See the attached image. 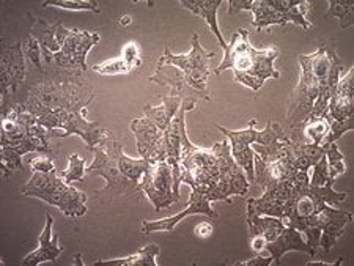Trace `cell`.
Returning a JSON list of instances; mask_svg holds the SVG:
<instances>
[{
    "label": "cell",
    "mask_w": 354,
    "mask_h": 266,
    "mask_svg": "<svg viewBox=\"0 0 354 266\" xmlns=\"http://www.w3.org/2000/svg\"><path fill=\"white\" fill-rule=\"evenodd\" d=\"M82 75L43 66L32 82H24L19 88L15 107L21 106L44 128L81 135L87 150L93 153L95 146L109 139L112 133L98 122L85 118V107L95 99V92Z\"/></svg>",
    "instance_id": "obj_1"
},
{
    "label": "cell",
    "mask_w": 354,
    "mask_h": 266,
    "mask_svg": "<svg viewBox=\"0 0 354 266\" xmlns=\"http://www.w3.org/2000/svg\"><path fill=\"white\" fill-rule=\"evenodd\" d=\"M348 197L346 192H335L333 184L315 186L310 183L309 172L298 171L288 180L265 189L259 199L248 200V219L252 216H274L285 225L302 231L309 220L333 203L339 205Z\"/></svg>",
    "instance_id": "obj_2"
},
{
    "label": "cell",
    "mask_w": 354,
    "mask_h": 266,
    "mask_svg": "<svg viewBox=\"0 0 354 266\" xmlns=\"http://www.w3.org/2000/svg\"><path fill=\"white\" fill-rule=\"evenodd\" d=\"M181 183L192 189L207 192L214 200L230 203V196H245L249 189L248 177L232 156L227 140L216 144L211 150H202L191 144L186 129L181 133Z\"/></svg>",
    "instance_id": "obj_3"
},
{
    "label": "cell",
    "mask_w": 354,
    "mask_h": 266,
    "mask_svg": "<svg viewBox=\"0 0 354 266\" xmlns=\"http://www.w3.org/2000/svg\"><path fill=\"white\" fill-rule=\"evenodd\" d=\"M301 79L288 103L287 120L291 126L299 124L309 115L322 117L328 112L344 61L328 43H322L317 53L301 55Z\"/></svg>",
    "instance_id": "obj_4"
},
{
    "label": "cell",
    "mask_w": 354,
    "mask_h": 266,
    "mask_svg": "<svg viewBox=\"0 0 354 266\" xmlns=\"http://www.w3.org/2000/svg\"><path fill=\"white\" fill-rule=\"evenodd\" d=\"M64 129H49L38 123L32 114L21 106H16L8 115L2 117V135H0V156H2V171L8 177L15 171H26L21 158L26 153H41L53 156L54 151L49 145V139L65 137Z\"/></svg>",
    "instance_id": "obj_5"
},
{
    "label": "cell",
    "mask_w": 354,
    "mask_h": 266,
    "mask_svg": "<svg viewBox=\"0 0 354 266\" xmlns=\"http://www.w3.org/2000/svg\"><path fill=\"white\" fill-rule=\"evenodd\" d=\"M191 53L175 55L165 48L164 55L159 59L156 73L150 77V82L159 86H169L172 93L178 96H194L211 101L207 87V79L211 75L209 59L214 53H207L198 43V33L191 38Z\"/></svg>",
    "instance_id": "obj_6"
},
{
    "label": "cell",
    "mask_w": 354,
    "mask_h": 266,
    "mask_svg": "<svg viewBox=\"0 0 354 266\" xmlns=\"http://www.w3.org/2000/svg\"><path fill=\"white\" fill-rule=\"evenodd\" d=\"M93 155L95 161L85 169V173L100 175L107 183L106 188L96 192L95 197L107 202L131 192H142L139 178L150 169V162L128 158L123 153L122 144L112 139V135L95 146Z\"/></svg>",
    "instance_id": "obj_7"
},
{
    "label": "cell",
    "mask_w": 354,
    "mask_h": 266,
    "mask_svg": "<svg viewBox=\"0 0 354 266\" xmlns=\"http://www.w3.org/2000/svg\"><path fill=\"white\" fill-rule=\"evenodd\" d=\"M277 48H268L257 50L249 44L248 30L239 29L232 37V41L225 49L222 64L213 71L214 75H222L227 70H232L235 79L254 92L263 87L266 79H279V71L274 70V60L277 59Z\"/></svg>",
    "instance_id": "obj_8"
},
{
    "label": "cell",
    "mask_w": 354,
    "mask_h": 266,
    "mask_svg": "<svg viewBox=\"0 0 354 266\" xmlns=\"http://www.w3.org/2000/svg\"><path fill=\"white\" fill-rule=\"evenodd\" d=\"M64 175L57 171L35 172L28 181L22 194L26 197H37L49 205L57 207L68 218H81L87 213V196L84 192L71 188L62 180Z\"/></svg>",
    "instance_id": "obj_9"
},
{
    "label": "cell",
    "mask_w": 354,
    "mask_h": 266,
    "mask_svg": "<svg viewBox=\"0 0 354 266\" xmlns=\"http://www.w3.org/2000/svg\"><path fill=\"white\" fill-rule=\"evenodd\" d=\"M55 37L59 43V53H43V66L66 73H87L90 71L85 59L87 53L100 41L98 33L68 30L62 26L60 21L55 22Z\"/></svg>",
    "instance_id": "obj_10"
},
{
    "label": "cell",
    "mask_w": 354,
    "mask_h": 266,
    "mask_svg": "<svg viewBox=\"0 0 354 266\" xmlns=\"http://www.w3.org/2000/svg\"><path fill=\"white\" fill-rule=\"evenodd\" d=\"M252 236H261L265 240V251L270 252L274 263H281L283 254L290 251L307 252L315 257V251L304 243L302 231L285 225L282 219L274 216H252L248 219Z\"/></svg>",
    "instance_id": "obj_11"
},
{
    "label": "cell",
    "mask_w": 354,
    "mask_h": 266,
    "mask_svg": "<svg viewBox=\"0 0 354 266\" xmlns=\"http://www.w3.org/2000/svg\"><path fill=\"white\" fill-rule=\"evenodd\" d=\"M255 120L249 122V128L243 129V131H232L219 124H214L216 129H219L221 133H224L228 139H230V149L233 160L241 169H244L245 175H248V181L254 184L255 172H254V151L250 149V145H263L270 146L277 142H283L287 140V134L283 133V129L279 124H274L272 122L268 123V126L263 131H257L255 129Z\"/></svg>",
    "instance_id": "obj_12"
},
{
    "label": "cell",
    "mask_w": 354,
    "mask_h": 266,
    "mask_svg": "<svg viewBox=\"0 0 354 266\" xmlns=\"http://www.w3.org/2000/svg\"><path fill=\"white\" fill-rule=\"evenodd\" d=\"M307 8V0H254L250 10L255 15L252 24L257 30H263L270 26H285L287 22H293L304 30H312V24L306 19Z\"/></svg>",
    "instance_id": "obj_13"
},
{
    "label": "cell",
    "mask_w": 354,
    "mask_h": 266,
    "mask_svg": "<svg viewBox=\"0 0 354 266\" xmlns=\"http://www.w3.org/2000/svg\"><path fill=\"white\" fill-rule=\"evenodd\" d=\"M0 60V92H2V117L8 115L15 107V98L24 86L27 66L22 43L2 44Z\"/></svg>",
    "instance_id": "obj_14"
},
{
    "label": "cell",
    "mask_w": 354,
    "mask_h": 266,
    "mask_svg": "<svg viewBox=\"0 0 354 266\" xmlns=\"http://www.w3.org/2000/svg\"><path fill=\"white\" fill-rule=\"evenodd\" d=\"M140 189L145 192L156 211H162L176 202L174 194V173L167 161L151 164L140 181Z\"/></svg>",
    "instance_id": "obj_15"
},
{
    "label": "cell",
    "mask_w": 354,
    "mask_h": 266,
    "mask_svg": "<svg viewBox=\"0 0 354 266\" xmlns=\"http://www.w3.org/2000/svg\"><path fill=\"white\" fill-rule=\"evenodd\" d=\"M131 131L136 135L137 150H139L142 160L150 164L164 162L167 160L165 133L161 131L150 118H136L131 123Z\"/></svg>",
    "instance_id": "obj_16"
},
{
    "label": "cell",
    "mask_w": 354,
    "mask_h": 266,
    "mask_svg": "<svg viewBox=\"0 0 354 266\" xmlns=\"http://www.w3.org/2000/svg\"><path fill=\"white\" fill-rule=\"evenodd\" d=\"M214 197L211 194H207V192L192 189L191 199H189V205L185 209L176 214V216L167 218V219H161V220H144L142 222V234L144 235H150L153 231H174L175 225L180 222L181 219H185L189 214H207V216L218 219L219 214L213 211L209 208V202H213Z\"/></svg>",
    "instance_id": "obj_17"
},
{
    "label": "cell",
    "mask_w": 354,
    "mask_h": 266,
    "mask_svg": "<svg viewBox=\"0 0 354 266\" xmlns=\"http://www.w3.org/2000/svg\"><path fill=\"white\" fill-rule=\"evenodd\" d=\"M353 73L354 70L351 68V70L348 71V75L337 82L334 93L330 96L328 103L326 114L329 117V122L344 123L348 120H353V114H354Z\"/></svg>",
    "instance_id": "obj_18"
},
{
    "label": "cell",
    "mask_w": 354,
    "mask_h": 266,
    "mask_svg": "<svg viewBox=\"0 0 354 266\" xmlns=\"http://www.w3.org/2000/svg\"><path fill=\"white\" fill-rule=\"evenodd\" d=\"M53 216H50V214H46V225L41 235H39L38 249L32 254H28L22 263L37 266L43 262H54V260H57V257L64 252V247H60L59 245V236H53Z\"/></svg>",
    "instance_id": "obj_19"
},
{
    "label": "cell",
    "mask_w": 354,
    "mask_h": 266,
    "mask_svg": "<svg viewBox=\"0 0 354 266\" xmlns=\"http://www.w3.org/2000/svg\"><path fill=\"white\" fill-rule=\"evenodd\" d=\"M140 65H142V59H140L139 48H137V44L134 41H131L128 44H124L122 57L91 66L90 71H96L102 76H113V75H124V73L134 71Z\"/></svg>",
    "instance_id": "obj_20"
},
{
    "label": "cell",
    "mask_w": 354,
    "mask_h": 266,
    "mask_svg": "<svg viewBox=\"0 0 354 266\" xmlns=\"http://www.w3.org/2000/svg\"><path fill=\"white\" fill-rule=\"evenodd\" d=\"M162 104L158 107H153L151 104H147L144 107L145 117L156 124L161 131H167V128L172 123L174 117L178 112L180 106L183 103V98L178 95H170V96H161Z\"/></svg>",
    "instance_id": "obj_21"
},
{
    "label": "cell",
    "mask_w": 354,
    "mask_h": 266,
    "mask_svg": "<svg viewBox=\"0 0 354 266\" xmlns=\"http://www.w3.org/2000/svg\"><path fill=\"white\" fill-rule=\"evenodd\" d=\"M221 3H222V0H183L181 2L183 7H186L187 10L192 11V13L202 16V18L207 21L209 29L213 30L216 37H218L222 49L225 50L228 44L225 43L224 37H222V33L218 27V18H216Z\"/></svg>",
    "instance_id": "obj_22"
},
{
    "label": "cell",
    "mask_w": 354,
    "mask_h": 266,
    "mask_svg": "<svg viewBox=\"0 0 354 266\" xmlns=\"http://www.w3.org/2000/svg\"><path fill=\"white\" fill-rule=\"evenodd\" d=\"M159 254L158 245H148L134 256L118 260H106V262H96L95 266L101 265H112V266H158L156 257Z\"/></svg>",
    "instance_id": "obj_23"
},
{
    "label": "cell",
    "mask_w": 354,
    "mask_h": 266,
    "mask_svg": "<svg viewBox=\"0 0 354 266\" xmlns=\"http://www.w3.org/2000/svg\"><path fill=\"white\" fill-rule=\"evenodd\" d=\"M354 3L346 2V0H330L329 2V11L324 18H337L340 21L342 29H348V27L354 26Z\"/></svg>",
    "instance_id": "obj_24"
},
{
    "label": "cell",
    "mask_w": 354,
    "mask_h": 266,
    "mask_svg": "<svg viewBox=\"0 0 354 266\" xmlns=\"http://www.w3.org/2000/svg\"><path fill=\"white\" fill-rule=\"evenodd\" d=\"M326 161H328V173H329V183L334 184L335 178L339 175L345 173V156L342 155L337 149L335 144L326 145Z\"/></svg>",
    "instance_id": "obj_25"
},
{
    "label": "cell",
    "mask_w": 354,
    "mask_h": 266,
    "mask_svg": "<svg viewBox=\"0 0 354 266\" xmlns=\"http://www.w3.org/2000/svg\"><path fill=\"white\" fill-rule=\"evenodd\" d=\"M22 43V50H24L26 59L30 64V68L33 71L41 73L43 71V55L39 54V43L37 41V38H33L30 33H28L27 38Z\"/></svg>",
    "instance_id": "obj_26"
},
{
    "label": "cell",
    "mask_w": 354,
    "mask_h": 266,
    "mask_svg": "<svg viewBox=\"0 0 354 266\" xmlns=\"http://www.w3.org/2000/svg\"><path fill=\"white\" fill-rule=\"evenodd\" d=\"M46 7H60L66 10H90L95 11V13H100L98 3L84 2V0H53V2H44L43 8Z\"/></svg>",
    "instance_id": "obj_27"
},
{
    "label": "cell",
    "mask_w": 354,
    "mask_h": 266,
    "mask_svg": "<svg viewBox=\"0 0 354 266\" xmlns=\"http://www.w3.org/2000/svg\"><path fill=\"white\" fill-rule=\"evenodd\" d=\"M84 173H85V160L79 158L77 155H71L70 156V167L66 169V172H64L65 183L71 184L73 181H84Z\"/></svg>",
    "instance_id": "obj_28"
},
{
    "label": "cell",
    "mask_w": 354,
    "mask_h": 266,
    "mask_svg": "<svg viewBox=\"0 0 354 266\" xmlns=\"http://www.w3.org/2000/svg\"><path fill=\"white\" fill-rule=\"evenodd\" d=\"M312 169H313L312 180H310L312 184H315V186H324L326 183H329V173H328V161H326V156L322 158V160H319ZM329 184H333V183H329Z\"/></svg>",
    "instance_id": "obj_29"
},
{
    "label": "cell",
    "mask_w": 354,
    "mask_h": 266,
    "mask_svg": "<svg viewBox=\"0 0 354 266\" xmlns=\"http://www.w3.org/2000/svg\"><path fill=\"white\" fill-rule=\"evenodd\" d=\"M28 164H30L33 172H53V171H55L54 162L50 161L48 156H46V158H33V160Z\"/></svg>",
    "instance_id": "obj_30"
},
{
    "label": "cell",
    "mask_w": 354,
    "mask_h": 266,
    "mask_svg": "<svg viewBox=\"0 0 354 266\" xmlns=\"http://www.w3.org/2000/svg\"><path fill=\"white\" fill-rule=\"evenodd\" d=\"M254 0H230L228 2V15H236L241 10H252Z\"/></svg>",
    "instance_id": "obj_31"
},
{
    "label": "cell",
    "mask_w": 354,
    "mask_h": 266,
    "mask_svg": "<svg viewBox=\"0 0 354 266\" xmlns=\"http://www.w3.org/2000/svg\"><path fill=\"white\" fill-rule=\"evenodd\" d=\"M272 263V257L271 256H266V251L263 252H259V256L248 260V262H239L236 263L239 265H244V266H254V265H261V266H270Z\"/></svg>",
    "instance_id": "obj_32"
},
{
    "label": "cell",
    "mask_w": 354,
    "mask_h": 266,
    "mask_svg": "<svg viewBox=\"0 0 354 266\" xmlns=\"http://www.w3.org/2000/svg\"><path fill=\"white\" fill-rule=\"evenodd\" d=\"M211 234H213V225L208 224V222H203V224H198L196 227V235L197 236H209Z\"/></svg>",
    "instance_id": "obj_33"
},
{
    "label": "cell",
    "mask_w": 354,
    "mask_h": 266,
    "mask_svg": "<svg viewBox=\"0 0 354 266\" xmlns=\"http://www.w3.org/2000/svg\"><path fill=\"white\" fill-rule=\"evenodd\" d=\"M120 24H122V26H128V24H131V18H129V16H123V18L120 19Z\"/></svg>",
    "instance_id": "obj_34"
}]
</instances>
